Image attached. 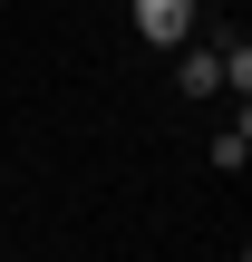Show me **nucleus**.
Instances as JSON below:
<instances>
[{
	"label": "nucleus",
	"mask_w": 252,
	"mask_h": 262,
	"mask_svg": "<svg viewBox=\"0 0 252 262\" xmlns=\"http://www.w3.org/2000/svg\"><path fill=\"white\" fill-rule=\"evenodd\" d=\"M175 78H185V97H214V88H223V68H214V49H185V58H175Z\"/></svg>",
	"instance_id": "obj_2"
},
{
	"label": "nucleus",
	"mask_w": 252,
	"mask_h": 262,
	"mask_svg": "<svg viewBox=\"0 0 252 262\" xmlns=\"http://www.w3.org/2000/svg\"><path fill=\"white\" fill-rule=\"evenodd\" d=\"M136 29H146L155 49H185V39H194V0H136Z\"/></svg>",
	"instance_id": "obj_1"
},
{
	"label": "nucleus",
	"mask_w": 252,
	"mask_h": 262,
	"mask_svg": "<svg viewBox=\"0 0 252 262\" xmlns=\"http://www.w3.org/2000/svg\"><path fill=\"white\" fill-rule=\"evenodd\" d=\"M243 156H252V126H243V117H233V126L214 136V165H223V175H243Z\"/></svg>",
	"instance_id": "obj_3"
},
{
	"label": "nucleus",
	"mask_w": 252,
	"mask_h": 262,
	"mask_svg": "<svg viewBox=\"0 0 252 262\" xmlns=\"http://www.w3.org/2000/svg\"><path fill=\"white\" fill-rule=\"evenodd\" d=\"M214 68H223V88H233V97H252V49H243V39H233V49H214Z\"/></svg>",
	"instance_id": "obj_4"
}]
</instances>
